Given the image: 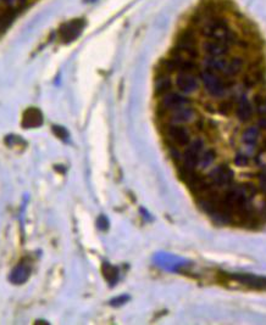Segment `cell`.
<instances>
[{
  "instance_id": "23",
  "label": "cell",
  "mask_w": 266,
  "mask_h": 325,
  "mask_svg": "<svg viewBox=\"0 0 266 325\" xmlns=\"http://www.w3.org/2000/svg\"><path fill=\"white\" fill-rule=\"evenodd\" d=\"M3 2H5L7 4H14V3L16 2V0H3Z\"/></svg>"
},
{
  "instance_id": "4",
  "label": "cell",
  "mask_w": 266,
  "mask_h": 325,
  "mask_svg": "<svg viewBox=\"0 0 266 325\" xmlns=\"http://www.w3.org/2000/svg\"><path fill=\"white\" fill-rule=\"evenodd\" d=\"M166 135L168 140L176 146H187L191 143V134H189L188 129L181 125L168 126Z\"/></svg>"
},
{
  "instance_id": "19",
  "label": "cell",
  "mask_w": 266,
  "mask_h": 325,
  "mask_svg": "<svg viewBox=\"0 0 266 325\" xmlns=\"http://www.w3.org/2000/svg\"><path fill=\"white\" fill-rule=\"evenodd\" d=\"M254 101L256 104V110L261 116H266V96L261 95H255L254 97Z\"/></svg>"
},
{
  "instance_id": "5",
  "label": "cell",
  "mask_w": 266,
  "mask_h": 325,
  "mask_svg": "<svg viewBox=\"0 0 266 325\" xmlns=\"http://www.w3.org/2000/svg\"><path fill=\"white\" fill-rule=\"evenodd\" d=\"M211 183L217 187H225V185H230L233 180V172L232 170L226 165H221L211 171L209 174Z\"/></svg>"
},
{
  "instance_id": "8",
  "label": "cell",
  "mask_w": 266,
  "mask_h": 325,
  "mask_svg": "<svg viewBox=\"0 0 266 325\" xmlns=\"http://www.w3.org/2000/svg\"><path fill=\"white\" fill-rule=\"evenodd\" d=\"M203 49L206 54H209L211 58H223L229 52V45L217 42V40H206L203 44Z\"/></svg>"
},
{
  "instance_id": "9",
  "label": "cell",
  "mask_w": 266,
  "mask_h": 325,
  "mask_svg": "<svg viewBox=\"0 0 266 325\" xmlns=\"http://www.w3.org/2000/svg\"><path fill=\"white\" fill-rule=\"evenodd\" d=\"M43 122L42 114L37 110V109H29L23 115L22 125L25 128H35L39 127Z\"/></svg>"
},
{
  "instance_id": "17",
  "label": "cell",
  "mask_w": 266,
  "mask_h": 325,
  "mask_svg": "<svg viewBox=\"0 0 266 325\" xmlns=\"http://www.w3.org/2000/svg\"><path fill=\"white\" fill-rule=\"evenodd\" d=\"M243 69V60L239 58L230 59V76H235Z\"/></svg>"
},
{
  "instance_id": "10",
  "label": "cell",
  "mask_w": 266,
  "mask_h": 325,
  "mask_svg": "<svg viewBox=\"0 0 266 325\" xmlns=\"http://www.w3.org/2000/svg\"><path fill=\"white\" fill-rule=\"evenodd\" d=\"M236 114H237V118L241 121V122H247V121H249L250 118H252V115H253L252 105H250V102L248 101V99L244 95L239 97Z\"/></svg>"
},
{
  "instance_id": "1",
  "label": "cell",
  "mask_w": 266,
  "mask_h": 325,
  "mask_svg": "<svg viewBox=\"0 0 266 325\" xmlns=\"http://www.w3.org/2000/svg\"><path fill=\"white\" fill-rule=\"evenodd\" d=\"M204 149V141L202 139H196L188 144V149L183 153L182 159V173L183 172H193L199 162V157L202 155Z\"/></svg>"
},
{
  "instance_id": "15",
  "label": "cell",
  "mask_w": 266,
  "mask_h": 325,
  "mask_svg": "<svg viewBox=\"0 0 266 325\" xmlns=\"http://www.w3.org/2000/svg\"><path fill=\"white\" fill-rule=\"evenodd\" d=\"M82 26L79 25V22H72L70 25L66 26V29L63 31V38L65 40H72L76 35H78L79 32H81Z\"/></svg>"
},
{
  "instance_id": "20",
  "label": "cell",
  "mask_w": 266,
  "mask_h": 325,
  "mask_svg": "<svg viewBox=\"0 0 266 325\" xmlns=\"http://www.w3.org/2000/svg\"><path fill=\"white\" fill-rule=\"evenodd\" d=\"M235 164L237 165V166H239V167L248 166V164H249V157H248V156L245 155V153L239 152V153H237V155H236Z\"/></svg>"
},
{
  "instance_id": "12",
  "label": "cell",
  "mask_w": 266,
  "mask_h": 325,
  "mask_svg": "<svg viewBox=\"0 0 266 325\" xmlns=\"http://www.w3.org/2000/svg\"><path fill=\"white\" fill-rule=\"evenodd\" d=\"M172 88V82H171V78L168 75L164 73V75H160L156 78L155 81V91L156 94H160V95H164V94L168 93Z\"/></svg>"
},
{
  "instance_id": "6",
  "label": "cell",
  "mask_w": 266,
  "mask_h": 325,
  "mask_svg": "<svg viewBox=\"0 0 266 325\" xmlns=\"http://www.w3.org/2000/svg\"><path fill=\"white\" fill-rule=\"evenodd\" d=\"M176 87L183 94H192L199 88V84L193 73L180 72L176 77Z\"/></svg>"
},
{
  "instance_id": "2",
  "label": "cell",
  "mask_w": 266,
  "mask_h": 325,
  "mask_svg": "<svg viewBox=\"0 0 266 325\" xmlns=\"http://www.w3.org/2000/svg\"><path fill=\"white\" fill-rule=\"evenodd\" d=\"M200 79H202L204 88L209 94L215 97L223 96L226 91V85L220 77L215 75L212 71L205 70L200 73Z\"/></svg>"
},
{
  "instance_id": "3",
  "label": "cell",
  "mask_w": 266,
  "mask_h": 325,
  "mask_svg": "<svg viewBox=\"0 0 266 325\" xmlns=\"http://www.w3.org/2000/svg\"><path fill=\"white\" fill-rule=\"evenodd\" d=\"M188 104H191V100L188 97L182 95V94L168 91V93L161 95L160 109L166 112H170L179 107H182V106H187Z\"/></svg>"
},
{
  "instance_id": "14",
  "label": "cell",
  "mask_w": 266,
  "mask_h": 325,
  "mask_svg": "<svg viewBox=\"0 0 266 325\" xmlns=\"http://www.w3.org/2000/svg\"><path fill=\"white\" fill-rule=\"evenodd\" d=\"M28 277V269L25 267V265H19L13 270V274H11L10 279L14 284H22L27 279Z\"/></svg>"
},
{
  "instance_id": "21",
  "label": "cell",
  "mask_w": 266,
  "mask_h": 325,
  "mask_svg": "<svg viewBox=\"0 0 266 325\" xmlns=\"http://www.w3.org/2000/svg\"><path fill=\"white\" fill-rule=\"evenodd\" d=\"M259 179H260V187H261L262 190H264L266 193V170L261 174H260Z\"/></svg>"
},
{
  "instance_id": "18",
  "label": "cell",
  "mask_w": 266,
  "mask_h": 325,
  "mask_svg": "<svg viewBox=\"0 0 266 325\" xmlns=\"http://www.w3.org/2000/svg\"><path fill=\"white\" fill-rule=\"evenodd\" d=\"M232 109H233L232 102L229 101V100H225V101H221L220 104L217 105L216 111L220 115H224V116H229V115L231 114Z\"/></svg>"
},
{
  "instance_id": "7",
  "label": "cell",
  "mask_w": 266,
  "mask_h": 325,
  "mask_svg": "<svg viewBox=\"0 0 266 325\" xmlns=\"http://www.w3.org/2000/svg\"><path fill=\"white\" fill-rule=\"evenodd\" d=\"M196 117V112L189 106H182V107L176 109V110L170 111L167 120L170 125H182V123L191 122Z\"/></svg>"
},
{
  "instance_id": "11",
  "label": "cell",
  "mask_w": 266,
  "mask_h": 325,
  "mask_svg": "<svg viewBox=\"0 0 266 325\" xmlns=\"http://www.w3.org/2000/svg\"><path fill=\"white\" fill-rule=\"evenodd\" d=\"M233 278L236 280H238V282L252 286V288L266 289V278L264 277L250 276V274H239V276H233Z\"/></svg>"
},
{
  "instance_id": "16",
  "label": "cell",
  "mask_w": 266,
  "mask_h": 325,
  "mask_svg": "<svg viewBox=\"0 0 266 325\" xmlns=\"http://www.w3.org/2000/svg\"><path fill=\"white\" fill-rule=\"evenodd\" d=\"M215 157H216V153H215L214 150L209 149V150H206V151L202 152V155H200V157H199V162H198V164H199L200 168H206V167L210 166L212 162H214Z\"/></svg>"
},
{
  "instance_id": "13",
  "label": "cell",
  "mask_w": 266,
  "mask_h": 325,
  "mask_svg": "<svg viewBox=\"0 0 266 325\" xmlns=\"http://www.w3.org/2000/svg\"><path fill=\"white\" fill-rule=\"evenodd\" d=\"M259 138V129L256 127H249L242 134V141L247 145H254Z\"/></svg>"
},
{
  "instance_id": "22",
  "label": "cell",
  "mask_w": 266,
  "mask_h": 325,
  "mask_svg": "<svg viewBox=\"0 0 266 325\" xmlns=\"http://www.w3.org/2000/svg\"><path fill=\"white\" fill-rule=\"evenodd\" d=\"M258 125H259V127L261 129H266V116L260 118L259 122H258Z\"/></svg>"
}]
</instances>
